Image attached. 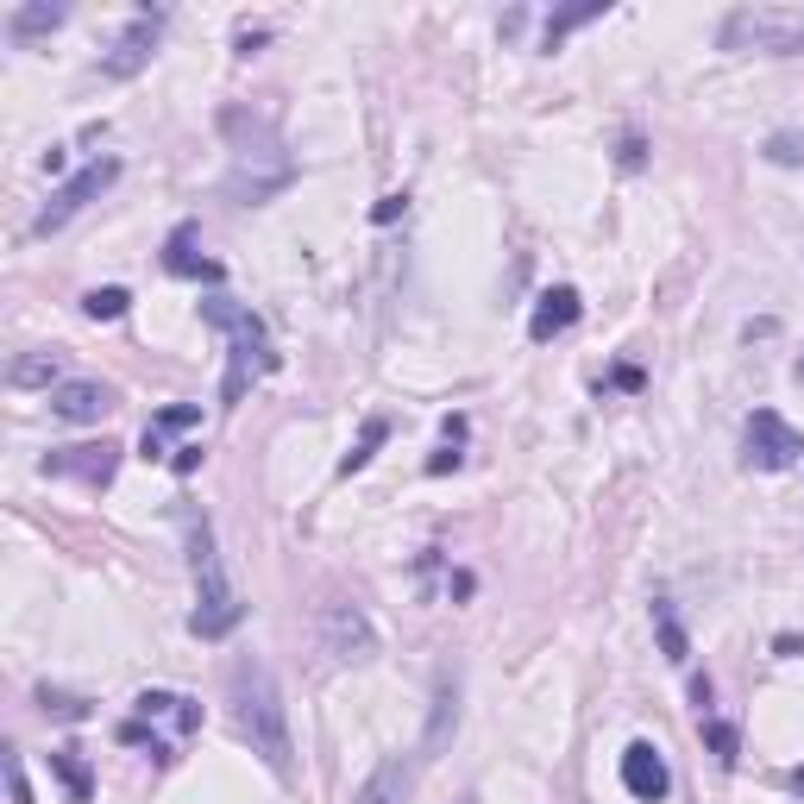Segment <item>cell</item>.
Segmentation results:
<instances>
[{
    "instance_id": "7",
    "label": "cell",
    "mask_w": 804,
    "mask_h": 804,
    "mask_svg": "<svg viewBox=\"0 0 804 804\" xmlns=\"http://www.w3.org/2000/svg\"><path fill=\"white\" fill-rule=\"evenodd\" d=\"M741 447H748V465H761V472H785L792 459L804 453V434L773 409H755L748 415V428H741Z\"/></svg>"
},
{
    "instance_id": "1",
    "label": "cell",
    "mask_w": 804,
    "mask_h": 804,
    "mask_svg": "<svg viewBox=\"0 0 804 804\" xmlns=\"http://www.w3.org/2000/svg\"><path fill=\"white\" fill-rule=\"evenodd\" d=\"M233 717H240V736L252 741V755H258L277 780L296 773V741H289V704H283L277 679L264 660L245 653L240 667H233Z\"/></svg>"
},
{
    "instance_id": "41",
    "label": "cell",
    "mask_w": 804,
    "mask_h": 804,
    "mask_svg": "<svg viewBox=\"0 0 804 804\" xmlns=\"http://www.w3.org/2000/svg\"><path fill=\"white\" fill-rule=\"evenodd\" d=\"M799 377H804V359H799Z\"/></svg>"
},
{
    "instance_id": "2",
    "label": "cell",
    "mask_w": 804,
    "mask_h": 804,
    "mask_svg": "<svg viewBox=\"0 0 804 804\" xmlns=\"http://www.w3.org/2000/svg\"><path fill=\"white\" fill-rule=\"evenodd\" d=\"M183 535H189V572H196V616H189V629L201 641H227V635L240 629L245 597L227 579V560H220V547H214V522L201 509H183Z\"/></svg>"
},
{
    "instance_id": "33",
    "label": "cell",
    "mask_w": 804,
    "mask_h": 804,
    "mask_svg": "<svg viewBox=\"0 0 804 804\" xmlns=\"http://www.w3.org/2000/svg\"><path fill=\"white\" fill-rule=\"evenodd\" d=\"M453 465H459V447H447V453H434V459H428V478H447Z\"/></svg>"
},
{
    "instance_id": "40",
    "label": "cell",
    "mask_w": 804,
    "mask_h": 804,
    "mask_svg": "<svg viewBox=\"0 0 804 804\" xmlns=\"http://www.w3.org/2000/svg\"><path fill=\"white\" fill-rule=\"evenodd\" d=\"M459 804H478V799H472V792H465V799H459Z\"/></svg>"
},
{
    "instance_id": "32",
    "label": "cell",
    "mask_w": 804,
    "mask_h": 804,
    "mask_svg": "<svg viewBox=\"0 0 804 804\" xmlns=\"http://www.w3.org/2000/svg\"><path fill=\"white\" fill-rule=\"evenodd\" d=\"M403 208H409V196H384L377 208H371V220H377V227H390V220L403 214Z\"/></svg>"
},
{
    "instance_id": "35",
    "label": "cell",
    "mask_w": 804,
    "mask_h": 804,
    "mask_svg": "<svg viewBox=\"0 0 804 804\" xmlns=\"http://www.w3.org/2000/svg\"><path fill=\"white\" fill-rule=\"evenodd\" d=\"M616 390H641V371H635V365H616Z\"/></svg>"
},
{
    "instance_id": "38",
    "label": "cell",
    "mask_w": 804,
    "mask_h": 804,
    "mask_svg": "<svg viewBox=\"0 0 804 804\" xmlns=\"http://www.w3.org/2000/svg\"><path fill=\"white\" fill-rule=\"evenodd\" d=\"M773 648H780L785 660H799V653H804V641H799V635H780V641H773Z\"/></svg>"
},
{
    "instance_id": "4",
    "label": "cell",
    "mask_w": 804,
    "mask_h": 804,
    "mask_svg": "<svg viewBox=\"0 0 804 804\" xmlns=\"http://www.w3.org/2000/svg\"><path fill=\"white\" fill-rule=\"evenodd\" d=\"M321 648L340 660V667H371L377 660V629H371V616L352 597H333L321 604Z\"/></svg>"
},
{
    "instance_id": "22",
    "label": "cell",
    "mask_w": 804,
    "mask_h": 804,
    "mask_svg": "<svg viewBox=\"0 0 804 804\" xmlns=\"http://www.w3.org/2000/svg\"><path fill=\"white\" fill-rule=\"evenodd\" d=\"M704 748H711L723 767H736L741 761V729L736 723H723V717H704Z\"/></svg>"
},
{
    "instance_id": "26",
    "label": "cell",
    "mask_w": 804,
    "mask_h": 804,
    "mask_svg": "<svg viewBox=\"0 0 804 804\" xmlns=\"http://www.w3.org/2000/svg\"><path fill=\"white\" fill-rule=\"evenodd\" d=\"M183 704H189V697H176V692H139L132 697V711H139L145 723L152 717H183Z\"/></svg>"
},
{
    "instance_id": "23",
    "label": "cell",
    "mask_w": 804,
    "mask_h": 804,
    "mask_svg": "<svg viewBox=\"0 0 804 804\" xmlns=\"http://www.w3.org/2000/svg\"><path fill=\"white\" fill-rule=\"evenodd\" d=\"M38 711L57 723H88V697L76 692H57V685H38Z\"/></svg>"
},
{
    "instance_id": "12",
    "label": "cell",
    "mask_w": 804,
    "mask_h": 804,
    "mask_svg": "<svg viewBox=\"0 0 804 804\" xmlns=\"http://www.w3.org/2000/svg\"><path fill=\"white\" fill-rule=\"evenodd\" d=\"M579 315H585L579 289H572V283H560V289H547L541 302H535V315H528V340H535V346H547V340H560Z\"/></svg>"
},
{
    "instance_id": "17",
    "label": "cell",
    "mask_w": 804,
    "mask_h": 804,
    "mask_svg": "<svg viewBox=\"0 0 804 804\" xmlns=\"http://www.w3.org/2000/svg\"><path fill=\"white\" fill-rule=\"evenodd\" d=\"M7 384H13V390H57L69 377H64V359H57V352H25V359L7 365Z\"/></svg>"
},
{
    "instance_id": "21",
    "label": "cell",
    "mask_w": 804,
    "mask_h": 804,
    "mask_svg": "<svg viewBox=\"0 0 804 804\" xmlns=\"http://www.w3.org/2000/svg\"><path fill=\"white\" fill-rule=\"evenodd\" d=\"M51 773L69 785V799H76V804L95 799V780H88V767H82V755H76V748H57V755H51Z\"/></svg>"
},
{
    "instance_id": "18",
    "label": "cell",
    "mask_w": 804,
    "mask_h": 804,
    "mask_svg": "<svg viewBox=\"0 0 804 804\" xmlns=\"http://www.w3.org/2000/svg\"><path fill=\"white\" fill-rule=\"evenodd\" d=\"M609 13V0H579V7H560V13H547V32H541V44L547 51H560L579 25H591V20H604Z\"/></svg>"
},
{
    "instance_id": "28",
    "label": "cell",
    "mask_w": 804,
    "mask_h": 804,
    "mask_svg": "<svg viewBox=\"0 0 804 804\" xmlns=\"http://www.w3.org/2000/svg\"><path fill=\"white\" fill-rule=\"evenodd\" d=\"M196 421H201L196 403H176V409H157V415H152L157 434H183V428H196Z\"/></svg>"
},
{
    "instance_id": "10",
    "label": "cell",
    "mask_w": 804,
    "mask_h": 804,
    "mask_svg": "<svg viewBox=\"0 0 804 804\" xmlns=\"http://www.w3.org/2000/svg\"><path fill=\"white\" fill-rule=\"evenodd\" d=\"M623 792L641 799V804H667L673 767H667V755H660L653 741H629V748H623Z\"/></svg>"
},
{
    "instance_id": "36",
    "label": "cell",
    "mask_w": 804,
    "mask_h": 804,
    "mask_svg": "<svg viewBox=\"0 0 804 804\" xmlns=\"http://www.w3.org/2000/svg\"><path fill=\"white\" fill-rule=\"evenodd\" d=\"M472 585H478L472 572H453V579H447V591H453V597H472Z\"/></svg>"
},
{
    "instance_id": "27",
    "label": "cell",
    "mask_w": 804,
    "mask_h": 804,
    "mask_svg": "<svg viewBox=\"0 0 804 804\" xmlns=\"http://www.w3.org/2000/svg\"><path fill=\"white\" fill-rule=\"evenodd\" d=\"M120 741H126V748H152V761H170V741H157L152 729H145V717L120 723Z\"/></svg>"
},
{
    "instance_id": "39",
    "label": "cell",
    "mask_w": 804,
    "mask_h": 804,
    "mask_svg": "<svg viewBox=\"0 0 804 804\" xmlns=\"http://www.w3.org/2000/svg\"><path fill=\"white\" fill-rule=\"evenodd\" d=\"M792 792H804V767H799V773H792Z\"/></svg>"
},
{
    "instance_id": "3",
    "label": "cell",
    "mask_w": 804,
    "mask_h": 804,
    "mask_svg": "<svg viewBox=\"0 0 804 804\" xmlns=\"http://www.w3.org/2000/svg\"><path fill=\"white\" fill-rule=\"evenodd\" d=\"M201 321L220 327L227 340H233V359H227V384H220V409H240V396L252 377H264V371H277V352H271V333H264V321L252 315V308H240L233 296H208L201 302Z\"/></svg>"
},
{
    "instance_id": "31",
    "label": "cell",
    "mask_w": 804,
    "mask_h": 804,
    "mask_svg": "<svg viewBox=\"0 0 804 804\" xmlns=\"http://www.w3.org/2000/svg\"><path fill=\"white\" fill-rule=\"evenodd\" d=\"M692 704H697V717H711V704H717V685H711V673H692Z\"/></svg>"
},
{
    "instance_id": "15",
    "label": "cell",
    "mask_w": 804,
    "mask_h": 804,
    "mask_svg": "<svg viewBox=\"0 0 804 804\" xmlns=\"http://www.w3.org/2000/svg\"><path fill=\"white\" fill-rule=\"evenodd\" d=\"M164 271L170 277H201V283H220V264L196 252V220H183L170 240H164Z\"/></svg>"
},
{
    "instance_id": "25",
    "label": "cell",
    "mask_w": 804,
    "mask_h": 804,
    "mask_svg": "<svg viewBox=\"0 0 804 804\" xmlns=\"http://www.w3.org/2000/svg\"><path fill=\"white\" fill-rule=\"evenodd\" d=\"M767 164H780V170H804V132H773L761 145Z\"/></svg>"
},
{
    "instance_id": "5",
    "label": "cell",
    "mask_w": 804,
    "mask_h": 804,
    "mask_svg": "<svg viewBox=\"0 0 804 804\" xmlns=\"http://www.w3.org/2000/svg\"><path fill=\"white\" fill-rule=\"evenodd\" d=\"M113 183H120V157H95V164H82V170L69 176V183H64V189H57V196L44 201V214L32 220V233H38V240H44V233H57V227H69V220L82 214V208H88V201H95V196H108Z\"/></svg>"
},
{
    "instance_id": "8",
    "label": "cell",
    "mask_w": 804,
    "mask_h": 804,
    "mask_svg": "<svg viewBox=\"0 0 804 804\" xmlns=\"http://www.w3.org/2000/svg\"><path fill=\"white\" fill-rule=\"evenodd\" d=\"M748 44H761V51H780V57H792L804 44V20L785 25L773 20V13H755V7H741V13H729L723 20V51H748Z\"/></svg>"
},
{
    "instance_id": "14",
    "label": "cell",
    "mask_w": 804,
    "mask_h": 804,
    "mask_svg": "<svg viewBox=\"0 0 804 804\" xmlns=\"http://www.w3.org/2000/svg\"><path fill=\"white\" fill-rule=\"evenodd\" d=\"M409 785H415L409 755H384V761L365 773V785H359V799H352V804H403V799H409Z\"/></svg>"
},
{
    "instance_id": "34",
    "label": "cell",
    "mask_w": 804,
    "mask_h": 804,
    "mask_svg": "<svg viewBox=\"0 0 804 804\" xmlns=\"http://www.w3.org/2000/svg\"><path fill=\"white\" fill-rule=\"evenodd\" d=\"M176 472H183V478H189V472H196L201 465V447H176V459H170Z\"/></svg>"
},
{
    "instance_id": "20",
    "label": "cell",
    "mask_w": 804,
    "mask_h": 804,
    "mask_svg": "<svg viewBox=\"0 0 804 804\" xmlns=\"http://www.w3.org/2000/svg\"><path fill=\"white\" fill-rule=\"evenodd\" d=\"M384 440H390V421H384V415H371L365 428H359V440H352V453L340 459V478H352V472H365V465H371V453H377Z\"/></svg>"
},
{
    "instance_id": "9",
    "label": "cell",
    "mask_w": 804,
    "mask_h": 804,
    "mask_svg": "<svg viewBox=\"0 0 804 804\" xmlns=\"http://www.w3.org/2000/svg\"><path fill=\"white\" fill-rule=\"evenodd\" d=\"M113 403H120V396H113V384H101V377H69V384L51 390V415L69 421V428H95V421H108Z\"/></svg>"
},
{
    "instance_id": "24",
    "label": "cell",
    "mask_w": 804,
    "mask_h": 804,
    "mask_svg": "<svg viewBox=\"0 0 804 804\" xmlns=\"http://www.w3.org/2000/svg\"><path fill=\"white\" fill-rule=\"evenodd\" d=\"M126 308H132V296L120 289V283H108V289H88V296H82V315H88V321H120Z\"/></svg>"
},
{
    "instance_id": "13",
    "label": "cell",
    "mask_w": 804,
    "mask_h": 804,
    "mask_svg": "<svg viewBox=\"0 0 804 804\" xmlns=\"http://www.w3.org/2000/svg\"><path fill=\"white\" fill-rule=\"evenodd\" d=\"M459 736V679H440L434 685V711H428V729H421V761H440Z\"/></svg>"
},
{
    "instance_id": "16",
    "label": "cell",
    "mask_w": 804,
    "mask_h": 804,
    "mask_svg": "<svg viewBox=\"0 0 804 804\" xmlns=\"http://www.w3.org/2000/svg\"><path fill=\"white\" fill-rule=\"evenodd\" d=\"M64 20H69V7H57V0H25V7H13V13H7V38H13V44L51 38Z\"/></svg>"
},
{
    "instance_id": "37",
    "label": "cell",
    "mask_w": 804,
    "mask_h": 804,
    "mask_svg": "<svg viewBox=\"0 0 804 804\" xmlns=\"http://www.w3.org/2000/svg\"><path fill=\"white\" fill-rule=\"evenodd\" d=\"M264 38H271V32H264V25H258V32H240V57H252V51H258Z\"/></svg>"
},
{
    "instance_id": "11",
    "label": "cell",
    "mask_w": 804,
    "mask_h": 804,
    "mask_svg": "<svg viewBox=\"0 0 804 804\" xmlns=\"http://www.w3.org/2000/svg\"><path fill=\"white\" fill-rule=\"evenodd\" d=\"M113 465H120V447H57L44 453V478H82V484H108Z\"/></svg>"
},
{
    "instance_id": "19",
    "label": "cell",
    "mask_w": 804,
    "mask_h": 804,
    "mask_svg": "<svg viewBox=\"0 0 804 804\" xmlns=\"http://www.w3.org/2000/svg\"><path fill=\"white\" fill-rule=\"evenodd\" d=\"M653 635H660V653H667L673 667L692 660V635H685V623H679V609L667 604V597H653Z\"/></svg>"
},
{
    "instance_id": "30",
    "label": "cell",
    "mask_w": 804,
    "mask_h": 804,
    "mask_svg": "<svg viewBox=\"0 0 804 804\" xmlns=\"http://www.w3.org/2000/svg\"><path fill=\"white\" fill-rule=\"evenodd\" d=\"M7 785H13V804H32V785H25V767L13 748H7Z\"/></svg>"
},
{
    "instance_id": "29",
    "label": "cell",
    "mask_w": 804,
    "mask_h": 804,
    "mask_svg": "<svg viewBox=\"0 0 804 804\" xmlns=\"http://www.w3.org/2000/svg\"><path fill=\"white\" fill-rule=\"evenodd\" d=\"M616 164H623V170H641V164H648V139H641V132H623V145H616Z\"/></svg>"
},
{
    "instance_id": "6",
    "label": "cell",
    "mask_w": 804,
    "mask_h": 804,
    "mask_svg": "<svg viewBox=\"0 0 804 804\" xmlns=\"http://www.w3.org/2000/svg\"><path fill=\"white\" fill-rule=\"evenodd\" d=\"M164 20H170L164 7H145V13H132V20H126V32H120V38H113V51L101 57V76H108V82H132L139 69L152 64V51H157V32H164Z\"/></svg>"
}]
</instances>
